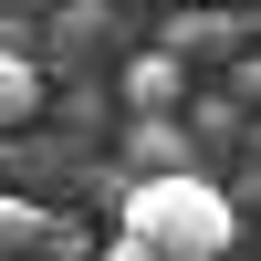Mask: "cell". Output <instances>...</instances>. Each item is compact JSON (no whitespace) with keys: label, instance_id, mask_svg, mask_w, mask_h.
Masks as SVG:
<instances>
[{"label":"cell","instance_id":"obj_1","mask_svg":"<svg viewBox=\"0 0 261 261\" xmlns=\"http://www.w3.org/2000/svg\"><path fill=\"white\" fill-rule=\"evenodd\" d=\"M241 241V199L199 167H157V178L115 188V261H220Z\"/></svg>","mask_w":261,"mask_h":261},{"label":"cell","instance_id":"obj_2","mask_svg":"<svg viewBox=\"0 0 261 261\" xmlns=\"http://www.w3.org/2000/svg\"><path fill=\"white\" fill-rule=\"evenodd\" d=\"M178 94H188V53H178V42L125 53V105H136V115H178Z\"/></svg>","mask_w":261,"mask_h":261},{"label":"cell","instance_id":"obj_3","mask_svg":"<svg viewBox=\"0 0 261 261\" xmlns=\"http://www.w3.org/2000/svg\"><path fill=\"white\" fill-rule=\"evenodd\" d=\"M157 167H188V125L178 115H136L125 125V178H157Z\"/></svg>","mask_w":261,"mask_h":261},{"label":"cell","instance_id":"obj_4","mask_svg":"<svg viewBox=\"0 0 261 261\" xmlns=\"http://www.w3.org/2000/svg\"><path fill=\"white\" fill-rule=\"evenodd\" d=\"M94 42H115V11H105V0H63V11H53V32H42V53L84 63Z\"/></svg>","mask_w":261,"mask_h":261},{"label":"cell","instance_id":"obj_5","mask_svg":"<svg viewBox=\"0 0 261 261\" xmlns=\"http://www.w3.org/2000/svg\"><path fill=\"white\" fill-rule=\"evenodd\" d=\"M42 115V53H21V42H0V136L11 125Z\"/></svg>","mask_w":261,"mask_h":261},{"label":"cell","instance_id":"obj_6","mask_svg":"<svg viewBox=\"0 0 261 261\" xmlns=\"http://www.w3.org/2000/svg\"><path fill=\"white\" fill-rule=\"evenodd\" d=\"M42 230H53V209H42V199H11V188H0V251H42Z\"/></svg>","mask_w":261,"mask_h":261},{"label":"cell","instance_id":"obj_7","mask_svg":"<svg viewBox=\"0 0 261 261\" xmlns=\"http://www.w3.org/2000/svg\"><path fill=\"white\" fill-rule=\"evenodd\" d=\"M230 94H241V105H261V63H251V53L230 63Z\"/></svg>","mask_w":261,"mask_h":261},{"label":"cell","instance_id":"obj_8","mask_svg":"<svg viewBox=\"0 0 261 261\" xmlns=\"http://www.w3.org/2000/svg\"><path fill=\"white\" fill-rule=\"evenodd\" d=\"M251 146H261V125H251Z\"/></svg>","mask_w":261,"mask_h":261}]
</instances>
